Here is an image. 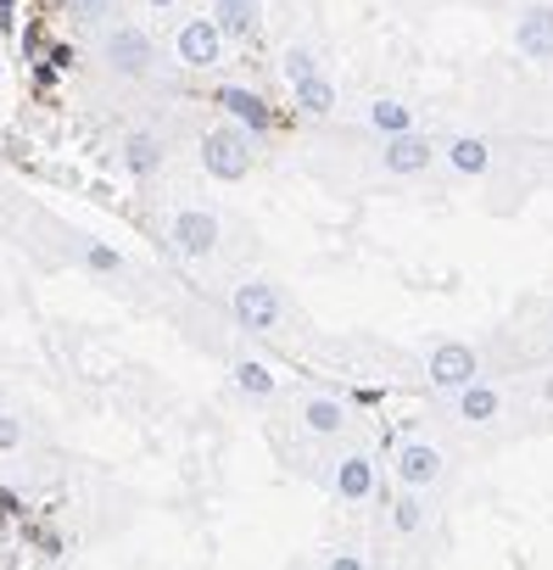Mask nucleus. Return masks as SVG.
<instances>
[{
  "label": "nucleus",
  "instance_id": "1",
  "mask_svg": "<svg viewBox=\"0 0 553 570\" xmlns=\"http://www.w3.org/2000/svg\"><path fill=\"white\" fill-rule=\"evenodd\" d=\"M251 163H257V151H251V129L224 124V129H207V135H201V168H207L213 179L235 185V179L251 174Z\"/></svg>",
  "mask_w": 553,
  "mask_h": 570
},
{
  "label": "nucleus",
  "instance_id": "2",
  "mask_svg": "<svg viewBox=\"0 0 553 570\" xmlns=\"http://www.w3.org/2000/svg\"><path fill=\"white\" fill-rule=\"evenodd\" d=\"M229 314H235L240 331L274 336V331H280V320H286V297H280V285H268V279H246V285H235Z\"/></svg>",
  "mask_w": 553,
  "mask_h": 570
},
{
  "label": "nucleus",
  "instance_id": "3",
  "mask_svg": "<svg viewBox=\"0 0 553 570\" xmlns=\"http://www.w3.org/2000/svg\"><path fill=\"white\" fill-rule=\"evenodd\" d=\"M101 62H107L118 79H146V73L157 68V46H151L146 29H135V23H112L107 40H101Z\"/></svg>",
  "mask_w": 553,
  "mask_h": 570
},
{
  "label": "nucleus",
  "instance_id": "4",
  "mask_svg": "<svg viewBox=\"0 0 553 570\" xmlns=\"http://www.w3.org/2000/svg\"><path fill=\"white\" fill-rule=\"evenodd\" d=\"M168 240H174L179 257H213L218 240H224V229H218V218L207 207H179L174 224H168Z\"/></svg>",
  "mask_w": 553,
  "mask_h": 570
},
{
  "label": "nucleus",
  "instance_id": "5",
  "mask_svg": "<svg viewBox=\"0 0 553 570\" xmlns=\"http://www.w3.org/2000/svg\"><path fill=\"white\" fill-rule=\"evenodd\" d=\"M475 375H481V358H475L470 342H442V347H431V358H425V381H431L436 392H458V386H470Z\"/></svg>",
  "mask_w": 553,
  "mask_h": 570
},
{
  "label": "nucleus",
  "instance_id": "6",
  "mask_svg": "<svg viewBox=\"0 0 553 570\" xmlns=\"http://www.w3.org/2000/svg\"><path fill=\"white\" fill-rule=\"evenodd\" d=\"M392 470H397V487H414V492H431L436 481H442V448H431V442H419V436H408V442H397V453H392Z\"/></svg>",
  "mask_w": 553,
  "mask_h": 570
},
{
  "label": "nucleus",
  "instance_id": "7",
  "mask_svg": "<svg viewBox=\"0 0 553 570\" xmlns=\"http://www.w3.org/2000/svg\"><path fill=\"white\" fill-rule=\"evenodd\" d=\"M174 57H179L185 68H218V62H224V35H218V23H213V18H190V23L174 35Z\"/></svg>",
  "mask_w": 553,
  "mask_h": 570
},
{
  "label": "nucleus",
  "instance_id": "8",
  "mask_svg": "<svg viewBox=\"0 0 553 570\" xmlns=\"http://www.w3.org/2000/svg\"><path fill=\"white\" fill-rule=\"evenodd\" d=\"M218 107H224L229 124H240V129H251V135H268V129H274V107H268L257 90H246V85H224V90H218Z\"/></svg>",
  "mask_w": 553,
  "mask_h": 570
},
{
  "label": "nucleus",
  "instance_id": "9",
  "mask_svg": "<svg viewBox=\"0 0 553 570\" xmlns=\"http://www.w3.org/2000/svg\"><path fill=\"white\" fill-rule=\"evenodd\" d=\"M381 163H386V174H397V179H414V174H425L431 163H436V146L425 140V135H386V151H381Z\"/></svg>",
  "mask_w": 553,
  "mask_h": 570
},
{
  "label": "nucleus",
  "instance_id": "10",
  "mask_svg": "<svg viewBox=\"0 0 553 570\" xmlns=\"http://www.w3.org/2000/svg\"><path fill=\"white\" fill-rule=\"evenodd\" d=\"M330 487H336V498L342 503H369L375 498V459L369 453H342L336 459V470H330Z\"/></svg>",
  "mask_w": 553,
  "mask_h": 570
},
{
  "label": "nucleus",
  "instance_id": "11",
  "mask_svg": "<svg viewBox=\"0 0 553 570\" xmlns=\"http://www.w3.org/2000/svg\"><path fill=\"white\" fill-rule=\"evenodd\" d=\"M514 51L525 62H553V7H525L514 23Z\"/></svg>",
  "mask_w": 553,
  "mask_h": 570
},
{
  "label": "nucleus",
  "instance_id": "12",
  "mask_svg": "<svg viewBox=\"0 0 553 570\" xmlns=\"http://www.w3.org/2000/svg\"><path fill=\"white\" fill-rule=\"evenodd\" d=\"M453 403H458V420H464V425H492V420L503 414V392H497L492 381H481V375H475L470 386H458Z\"/></svg>",
  "mask_w": 553,
  "mask_h": 570
},
{
  "label": "nucleus",
  "instance_id": "13",
  "mask_svg": "<svg viewBox=\"0 0 553 570\" xmlns=\"http://www.w3.org/2000/svg\"><path fill=\"white\" fill-rule=\"evenodd\" d=\"M124 174H135V179H157L162 174V163H168V151H162V140L157 135H146V129H135L129 140H124Z\"/></svg>",
  "mask_w": 553,
  "mask_h": 570
},
{
  "label": "nucleus",
  "instance_id": "14",
  "mask_svg": "<svg viewBox=\"0 0 553 570\" xmlns=\"http://www.w3.org/2000/svg\"><path fill=\"white\" fill-rule=\"evenodd\" d=\"M447 168L464 174V179H481V174L492 168V146H486L481 135H453V140H447Z\"/></svg>",
  "mask_w": 553,
  "mask_h": 570
},
{
  "label": "nucleus",
  "instance_id": "15",
  "mask_svg": "<svg viewBox=\"0 0 553 570\" xmlns=\"http://www.w3.org/2000/svg\"><path fill=\"white\" fill-rule=\"evenodd\" d=\"M347 420H353V414H347L342 397H308V403H303V431H308V436H342Z\"/></svg>",
  "mask_w": 553,
  "mask_h": 570
},
{
  "label": "nucleus",
  "instance_id": "16",
  "mask_svg": "<svg viewBox=\"0 0 553 570\" xmlns=\"http://www.w3.org/2000/svg\"><path fill=\"white\" fill-rule=\"evenodd\" d=\"M213 23L224 40H251L257 35V0H213Z\"/></svg>",
  "mask_w": 553,
  "mask_h": 570
},
{
  "label": "nucleus",
  "instance_id": "17",
  "mask_svg": "<svg viewBox=\"0 0 553 570\" xmlns=\"http://www.w3.org/2000/svg\"><path fill=\"white\" fill-rule=\"evenodd\" d=\"M292 101H297L303 118H330V112H336V85H330L325 73H314V79L292 85Z\"/></svg>",
  "mask_w": 553,
  "mask_h": 570
},
{
  "label": "nucleus",
  "instance_id": "18",
  "mask_svg": "<svg viewBox=\"0 0 553 570\" xmlns=\"http://www.w3.org/2000/svg\"><path fill=\"white\" fill-rule=\"evenodd\" d=\"M392 531H397V537H419V531H425V492H414V487L397 492V503H392Z\"/></svg>",
  "mask_w": 553,
  "mask_h": 570
},
{
  "label": "nucleus",
  "instance_id": "19",
  "mask_svg": "<svg viewBox=\"0 0 553 570\" xmlns=\"http://www.w3.org/2000/svg\"><path fill=\"white\" fill-rule=\"evenodd\" d=\"M369 129H375V135H408V129H414V112H408L403 101L381 96V101H369Z\"/></svg>",
  "mask_w": 553,
  "mask_h": 570
},
{
  "label": "nucleus",
  "instance_id": "20",
  "mask_svg": "<svg viewBox=\"0 0 553 570\" xmlns=\"http://www.w3.org/2000/svg\"><path fill=\"white\" fill-rule=\"evenodd\" d=\"M229 375H235V386H240L246 397H274V392H280V381H274V370H268V364H257V358H240V364H235Z\"/></svg>",
  "mask_w": 553,
  "mask_h": 570
},
{
  "label": "nucleus",
  "instance_id": "21",
  "mask_svg": "<svg viewBox=\"0 0 553 570\" xmlns=\"http://www.w3.org/2000/svg\"><path fill=\"white\" fill-rule=\"evenodd\" d=\"M280 68H286V79H292V85H303V79H314V73H325V68H319V57H314L308 46H292V51L280 57Z\"/></svg>",
  "mask_w": 553,
  "mask_h": 570
},
{
  "label": "nucleus",
  "instance_id": "22",
  "mask_svg": "<svg viewBox=\"0 0 553 570\" xmlns=\"http://www.w3.org/2000/svg\"><path fill=\"white\" fill-rule=\"evenodd\" d=\"M85 263H90L96 274H124V257H118L112 246H90V252H85Z\"/></svg>",
  "mask_w": 553,
  "mask_h": 570
},
{
  "label": "nucleus",
  "instance_id": "23",
  "mask_svg": "<svg viewBox=\"0 0 553 570\" xmlns=\"http://www.w3.org/2000/svg\"><path fill=\"white\" fill-rule=\"evenodd\" d=\"M18 448H23V420L0 414V453H18Z\"/></svg>",
  "mask_w": 553,
  "mask_h": 570
},
{
  "label": "nucleus",
  "instance_id": "24",
  "mask_svg": "<svg viewBox=\"0 0 553 570\" xmlns=\"http://www.w3.org/2000/svg\"><path fill=\"white\" fill-rule=\"evenodd\" d=\"M68 7H73L79 18H90V23H107V18H112V0H68Z\"/></svg>",
  "mask_w": 553,
  "mask_h": 570
},
{
  "label": "nucleus",
  "instance_id": "25",
  "mask_svg": "<svg viewBox=\"0 0 553 570\" xmlns=\"http://www.w3.org/2000/svg\"><path fill=\"white\" fill-rule=\"evenodd\" d=\"M325 564H336V570H364V553H347V548H336V553H325Z\"/></svg>",
  "mask_w": 553,
  "mask_h": 570
},
{
  "label": "nucleus",
  "instance_id": "26",
  "mask_svg": "<svg viewBox=\"0 0 553 570\" xmlns=\"http://www.w3.org/2000/svg\"><path fill=\"white\" fill-rule=\"evenodd\" d=\"M140 7H151V12H168V7H179V0H140Z\"/></svg>",
  "mask_w": 553,
  "mask_h": 570
},
{
  "label": "nucleus",
  "instance_id": "27",
  "mask_svg": "<svg viewBox=\"0 0 553 570\" xmlns=\"http://www.w3.org/2000/svg\"><path fill=\"white\" fill-rule=\"evenodd\" d=\"M542 403H553V375H547V381H542Z\"/></svg>",
  "mask_w": 553,
  "mask_h": 570
}]
</instances>
